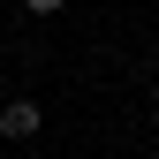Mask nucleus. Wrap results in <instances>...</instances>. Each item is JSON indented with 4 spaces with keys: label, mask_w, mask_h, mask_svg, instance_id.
I'll use <instances>...</instances> for the list:
<instances>
[{
    "label": "nucleus",
    "mask_w": 159,
    "mask_h": 159,
    "mask_svg": "<svg viewBox=\"0 0 159 159\" xmlns=\"http://www.w3.org/2000/svg\"><path fill=\"white\" fill-rule=\"evenodd\" d=\"M23 8H30V15H61V0H23Z\"/></svg>",
    "instance_id": "obj_2"
},
{
    "label": "nucleus",
    "mask_w": 159,
    "mask_h": 159,
    "mask_svg": "<svg viewBox=\"0 0 159 159\" xmlns=\"http://www.w3.org/2000/svg\"><path fill=\"white\" fill-rule=\"evenodd\" d=\"M0 136H8V144L38 136V98H8V106H0Z\"/></svg>",
    "instance_id": "obj_1"
}]
</instances>
